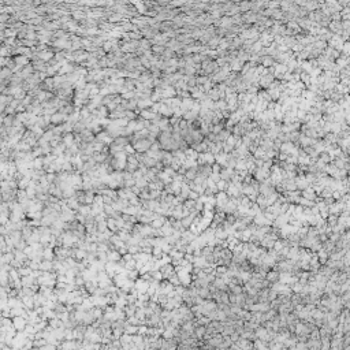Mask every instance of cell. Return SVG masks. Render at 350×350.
I'll return each instance as SVG.
<instances>
[{"mask_svg": "<svg viewBox=\"0 0 350 350\" xmlns=\"http://www.w3.org/2000/svg\"><path fill=\"white\" fill-rule=\"evenodd\" d=\"M150 145H152V141L149 138H141V140H137V141L133 142V146H134L136 152L138 153H142V152H146Z\"/></svg>", "mask_w": 350, "mask_h": 350, "instance_id": "1", "label": "cell"}, {"mask_svg": "<svg viewBox=\"0 0 350 350\" xmlns=\"http://www.w3.org/2000/svg\"><path fill=\"white\" fill-rule=\"evenodd\" d=\"M134 287H136L137 293H146V290L149 287V282L145 280L144 278H140V279H137L134 282Z\"/></svg>", "mask_w": 350, "mask_h": 350, "instance_id": "2", "label": "cell"}, {"mask_svg": "<svg viewBox=\"0 0 350 350\" xmlns=\"http://www.w3.org/2000/svg\"><path fill=\"white\" fill-rule=\"evenodd\" d=\"M68 119V115L63 114V112H55L53 115H51V122L53 123V125H62V123L67 122Z\"/></svg>", "mask_w": 350, "mask_h": 350, "instance_id": "3", "label": "cell"}, {"mask_svg": "<svg viewBox=\"0 0 350 350\" xmlns=\"http://www.w3.org/2000/svg\"><path fill=\"white\" fill-rule=\"evenodd\" d=\"M25 325H26V320H25V316H15L14 317V321H12V327L18 331H22L25 330Z\"/></svg>", "mask_w": 350, "mask_h": 350, "instance_id": "4", "label": "cell"}, {"mask_svg": "<svg viewBox=\"0 0 350 350\" xmlns=\"http://www.w3.org/2000/svg\"><path fill=\"white\" fill-rule=\"evenodd\" d=\"M37 55V59L43 60V62H48L51 60L53 58V52H51V51H47V49H43V51H39V52L36 53Z\"/></svg>", "mask_w": 350, "mask_h": 350, "instance_id": "5", "label": "cell"}, {"mask_svg": "<svg viewBox=\"0 0 350 350\" xmlns=\"http://www.w3.org/2000/svg\"><path fill=\"white\" fill-rule=\"evenodd\" d=\"M278 279H279V271H276V269H274V268H271L269 271H267V274H265V280H268L269 283H274V282H276Z\"/></svg>", "mask_w": 350, "mask_h": 350, "instance_id": "6", "label": "cell"}, {"mask_svg": "<svg viewBox=\"0 0 350 350\" xmlns=\"http://www.w3.org/2000/svg\"><path fill=\"white\" fill-rule=\"evenodd\" d=\"M183 177H185V181H193L194 178L197 177V167H193V168H187Z\"/></svg>", "mask_w": 350, "mask_h": 350, "instance_id": "7", "label": "cell"}, {"mask_svg": "<svg viewBox=\"0 0 350 350\" xmlns=\"http://www.w3.org/2000/svg\"><path fill=\"white\" fill-rule=\"evenodd\" d=\"M198 296H200L201 298H204V300H209V298H212L211 291H209L208 287H198Z\"/></svg>", "mask_w": 350, "mask_h": 350, "instance_id": "8", "label": "cell"}, {"mask_svg": "<svg viewBox=\"0 0 350 350\" xmlns=\"http://www.w3.org/2000/svg\"><path fill=\"white\" fill-rule=\"evenodd\" d=\"M140 114H141V119H145V121H152L153 116H155V112L150 111V108L142 109V111H140Z\"/></svg>", "mask_w": 350, "mask_h": 350, "instance_id": "9", "label": "cell"}, {"mask_svg": "<svg viewBox=\"0 0 350 350\" xmlns=\"http://www.w3.org/2000/svg\"><path fill=\"white\" fill-rule=\"evenodd\" d=\"M122 257H121V253L118 250L115 252H107V260L108 261H119Z\"/></svg>", "mask_w": 350, "mask_h": 350, "instance_id": "10", "label": "cell"}, {"mask_svg": "<svg viewBox=\"0 0 350 350\" xmlns=\"http://www.w3.org/2000/svg\"><path fill=\"white\" fill-rule=\"evenodd\" d=\"M260 63L263 64V67H271V66H274V64H275V60H274V58H271V56L267 55V56L261 58V62H260Z\"/></svg>", "mask_w": 350, "mask_h": 350, "instance_id": "11", "label": "cell"}, {"mask_svg": "<svg viewBox=\"0 0 350 350\" xmlns=\"http://www.w3.org/2000/svg\"><path fill=\"white\" fill-rule=\"evenodd\" d=\"M74 141H75V140H74V136L71 134V133H67V134L63 137V144L66 145V148H70V146L74 144Z\"/></svg>", "mask_w": 350, "mask_h": 350, "instance_id": "12", "label": "cell"}, {"mask_svg": "<svg viewBox=\"0 0 350 350\" xmlns=\"http://www.w3.org/2000/svg\"><path fill=\"white\" fill-rule=\"evenodd\" d=\"M300 81L302 82L305 86H308V85L311 84V75L308 73H305V71H301L300 73Z\"/></svg>", "mask_w": 350, "mask_h": 350, "instance_id": "13", "label": "cell"}, {"mask_svg": "<svg viewBox=\"0 0 350 350\" xmlns=\"http://www.w3.org/2000/svg\"><path fill=\"white\" fill-rule=\"evenodd\" d=\"M52 267H53L52 261H51V260H45V259H44V261H43V263H40V264H39V268L44 269V271H49L51 268H52Z\"/></svg>", "mask_w": 350, "mask_h": 350, "instance_id": "14", "label": "cell"}, {"mask_svg": "<svg viewBox=\"0 0 350 350\" xmlns=\"http://www.w3.org/2000/svg\"><path fill=\"white\" fill-rule=\"evenodd\" d=\"M14 63H15V66L22 67V66H25V64L29 63V59H27V56L26 58L25 56H18V58H15V62H14Z\"/></svg>", "mask_w": 350, "mask_h": 350, "instance_id": "15", "label": "cell"}, {"mask_svg": "<svg viewBox=\"0 0 350 350\" xmlns=\"http://www.w3.org/2000/svg\"><path fill=\"white\" fill-rule=\"evenodd\" d=\"M78 211H80V214L81 215H84V216H88V215H90V211H92V207L90 205H80V208H78Z\"/></svg>", "mask_w": 350, "mask_h": 350, "instance_id": "16", "label": "cell"}, {"mask_svg": "<svg viewBox=\"0 0 350 350\" xmlns=\"http://www.w3.org/2000/svg\"><path fill=\"white\" fill-rule=\"evenodd\" d=\"M53 257H55V252H52V249H45V250L43 252V259L51 260V261H52Z\"/></svg>", "mask_w": 350, "mask_h": 350, "instance_id": "17", "label": "cell"}, {"mask_svg": "<svg viewBox=\"0 0 350 350\" xmlns=\"http://www.w3.org/2000/svg\"><path fill=\"white\" fill-rule=\"evenodd\" d=\"M227 185H228V182H226V181H223V179H220L219 182H216V187H218V191H226V189H227Z\"/></svg>", "mask_w": 350, "mask_h": 350, "instance_id": "18", "label": "cell"}, {"mask_svg": "<svg viewBox=\"0 0 350 350\" xmlns=\"http://www.w3.org/2000/svg\"><path fill=\"white\" fill-rule=\"evenodd\" d=\"M319 160H321L323 163L328 164L331 162V157H330V155H328L327 152H321V153H319Z\"/></svg>", "mask_w": 350, "mask_h": 350, "instance_id": "19", "label": "cell"}, {"mask_svg": "<svg viewBox=\"0 0 350 350\" xmlns=\"http://www.w3.org/2000/svg\"><path fill=\"white\" fill-rule=\"evenodd\" d=\"M152 253H153V257H155V259H160V257L163 256V250L160 246H153Z\"/></svg>", "mask_w": 350, "mask_h": 350, "instance_id": "20", "label": "cell"}, {"mask_svg": "<svg viewBox=\"0 0 350 350\" xmlns=\"http://www.w3.org/2000/svg\"><path fill=\"white\" fill-rule=\"evenodd\" d=\"M152 51H153V52H156V53H163L164 52V45H153Z\"/></svg>", "mask_w": 350, "mask_h": 350, "instance_id": "21", "label": "cell"}, {"mask_svg": "<svg viewBox=\"0 0 350 350\" xmlns=\"http://www.w3.org/2000/svg\"><path fill=\"white\" fill-rule=\"evenodd\" d=\"M209 178H211V179L216 183V182L220 181V174H219V173H211V175H209Z\"/></svg>", "mask_w": 350, "mask_h": 350, "instance_id": "22", "label": "cell"}, {"mask_svg": "<svg viewBox=\"0 0 350 350\" xmlns=\"http://www.w3.org/2000/svg\"><path fill=\"white\" fill-rule=\"evenodd\" d=\"M198 197H200V196H198V193H197V191H194V190H190V191H189V194H187V198H190V200H197Z\"/></svg>", "mask_w": 350, "mask_h": 350, "instance_id": "23", "label": "cell"}, {"mask_svg": "<svg viewBox=\"0 0 350 350\" xmlns=\"http://www.w3.org/2000/svg\"><path fill=\"white\" fill-rule=\"evenodd\" d=\"M296 349H308L306 342H302V341H301L300 343H296Z\"/></svg>", "mask_w": 350, "mask_h": 350, "instance_id": "24", "label": "cell"}, {"mask_svg": "<svg viewBox=\"0 0 350 350\" xmlns=\"http://www.w3.org/2000/svg\"><path fill=\"white\" fill-rule=\"evenodd\" d=\"M15 255H16V260H18V261H22V260L25 259V255H23L22 252H16Z\"/></svg>", "mask_w": 350, "mask_h": 350, "instance_id": "25", "label": "cell"}, {"mask_svg": "<svg viewBox=\"0 0 350 350\" xmlns=\"http://www.w3.org/2000/svg\"><path fill=\"white\" fill-rule=\"evenodd\" d=\"M77 343H73V342H68V343H63L62 348H77Z\"/></svg>", "mask_w": 350, "mask_h": 350, "instance_id": "26", "label": "cell"}, {"mask_svg": "<svg viewBox=\"0 0 350 350\" xmlns=\"http://www.w3.org/2000/svg\"><path fill=\"white\" fill-rule=\"evenodd\" d=\"M8 63V60H6V59H3V58H0V66H4V64H7Z\"/></svg>", "mask_w": 350, "mask_h": 350, "instance_id": "27", "label": "cell"}, {"mask_svg": "<svg viewBox=\"0 0 350 350\" xmlns=\"http://www.w3.org/2000/svg\"><path fill=\"white\" fill-rule=\"evenodd\" d=\"M0 198H2V193H0Z\"/></svg>", "mask_w": 350, "mask_h": 350, "instance_id": "28", "label": "cell"}]
</instances>
